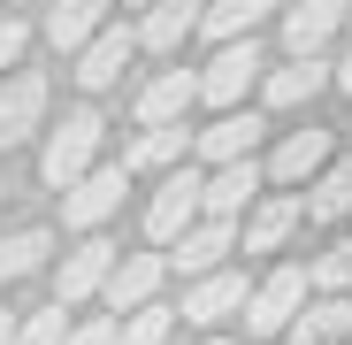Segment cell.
Instances as JSON below:
<instances>
[{"label": "cell", "instance_id": "f1b7e54d", "mask_svg": "<svg viewBox=\"0 0 352 345\" xmlns=\"http://www.w3.org/2000/svg\"><path fill=\"white\" fill-rule=\"evenodd\" d=\"M62 345H115V315H85V322H69Z\"/></svg>", "mask_w": 352, "mask_h": 345}, {"label": "cell", "instance_id": "4316f807", "mask_svg": "<svg viewBox=\"0 0 352 345\" xmlns=\"http://www.w3.org/2000/svg\"><path fill=\"white\" fill-rule=\"evenodd\" d=\"M307 292H352V238H337L307 261Z\"/></svg>", "mask_w": 352, "mask_h": 345}, {"label": "cell", "instance_id": "30bf717a", "mask_svg": "<svg viewBox=\"0 0 352 345\" xmlns=\"http://www.w3.org/2000/svg\"><path fill=\"white\" fill-rule=\"evenodd\" d=\"M253 200H261V161H253V154L214 161L207 177H199V215H230V222H238Z\"/></svg>", "mask_w": 352, "mask_h": 345}, {"label": "cell", "instance_id": "277c9868", "mask_svg": "<svg viewBox=\"0 0 352 345\" xmlns=\"http://www.w3.org/2000/svg\"><path fill=\"white\" fill-rule=\"evenodd\" d=\"M261 70H268V62H261L253 31H245V39H222V54L199 70V100H207V107H238V100L261 85Z\"/></svg>", "mask_w": 352, "mask_h": 345}, {"label": "cell", "instance_id": "52a82bcc", "mask_svg": "<svg viewBox=\"0 0 352 345\" xmlns=\"http://www.w3.org/2000/svg\"><path fill=\"white\" fill-rule=\"evenodd\" d=\"M46 100H54V85H46L38 70H16L8 85H0V154L46 131Z\"/></svg>", "mask_w": 352, "mask_h": 345}, {"label": "cell", "instance_id": "d4e9b609", "mask_svg": "<svg viewBox=\"0 0 352 345\" xmlns=\"http://www.w3.org/2000/svg\"><path fill=\"white\" fill-rule=\"evenodd\" d=\"M268 8L276 0H214V8H199V31L222 46V39H245V31H261L268 23Z\"/></svg>", "mask_w": 352, "mask_h": 345}, {"label": "cell", "instance_id": "8992f818", "mask_svg": "<svg viewBox=\"0 0 352 345\" xmlns=\"http://www.w3.org/2000/svg\"><path fill=\"white\" fill-rule=\"evenodd\" d=\"M123 185H131V169H123V161H107V169L92 161L77 185H62V222H69V230H100L115 207H123Z\"/></svg>", "mask_w": 352, "mask_h": 345}, {"label": "cell", "instance_id": "7a4b0ae2", "mask_svg": "<svg viewBox=\"0 0 352 345\" xmlns=\"http://www.w3.org/2000/svg\"><path fill=\"white\" fill-rule=\"evenodd\" d=\"M299 300H307V269L299 261H283V269H268L261 284H245V337H283V322L299 315Z\"/></svg>", "mask_w": 352, "mask_h": 345}, {"label": "cell", "instance_id": "d6a6232c", "mask_svg": "<svg viewBox=\"0 0 352 345\" xmlns=\"http://www.w3.org/2000/svg\"><path fill=\"white\" fill-rule=\"evenodd\" d=\"M199 345H230V337H199Z\"/></svg>", "mask_w": 352, "mask_h": 345}, {"label": "cell", "instance_id": "5b68a950", "mask_svg": "<svg viewBox=\"0 0 352 345\" xmlns=\"http://www.w3.org/2000/svg\"><path fill=\"white\" fill-rule=\"evenodd\" d=\"M115 253H123V246H107L100 230H77V246L62 253V269H54V300H62V307H85V300H100V284H107Z\"/></svg>", "mask_w": 352, "mask_h": 345}, {"label": "cell", "instance_id": "cb8c5ba5", "mask_svg": "<svg viewBox=\"0 0 352 345\" xmlns=\"http://www.w3.org/2000/svg\"><path fill=\"white\" fill-rule=\"evenodd\" d=\"M54 261V230H8V238H0V284H23V276H38Z\"/></svg>", "mask_w": 352, "mask_h": 345}, {"label": "cell", "instance_id": "484cf974", "mask_svg": "<svg viewBox=\"0 0 352 345\" xmlns=\"http://www.w3.org/2000/svg\"><path fill=\"white\" fill-rule=\"evenodd\" d=\"M176 337V307L146 300V307H123V322H115V345H168Z\"/></svg>", "mask_w": 352, "mask_h": 345}, {"label": "cell", "instance_id": "ba28073f", "mask_svg": "<svg viewBox=\"0 0 352 345\" xmlns=\"http://www.w3.org/2000/svg\"><path fill=\"white\" fill-rule=\"evenodd\" d=\"M192 215H199V169H192V161H184V169L168 161V177H161V185H153V200H146V238H153V246H168Z\"/></svg>", "mask_w": 352, "mask_h": 345}, {"label": "cell", "instance_id": "4fadbf2b", "mask_svg": "<svg viewBox=\"0 0 352 345\" xmlns=\"http://www.w3.org/2000/svg\"><path fill=\"white\" fill-rule=\"evenodd\" d=\"M329 92V62L322 54H291V70H261V100L268 107H314Z\"/></svg>", "mask_w": 352, "mask_h": 345}, {"label": "cell", "instance_id": "3957f363", "mask_svg": "<svg viewBox=\"0 0 352 345\" xmlns=\"http://www.w3.org/2000/svg\"><path fill=\"white\" fill-rule=\"evenodd\" d=\"M230 253H238V222H230V215H192V222L168 238L161 261H168L176 276H207V269H222Z\"/></svg>", "mask_w": 352, "mask_h": 345}, {"label": "cell", "instance_id": "7c38bea8", "mask_svg": "<svg viewBox=\"0 0 352 345\" xmlns=\"http://www.w3.org/2000/svg\"><path fill=\"white\" fill-rule=\"evenodd\" d=\"M238 307H245V276L238 269H207V276H192V292H184L176 315H184L192 330H214V322H230Z\"/></svg>", "mask_w": 352, "mask_h": 345}, {"label": "cell", "instance_id": "e0dca14e", "mask_svg": "<svg viewBox=\"0 0 352 345\" xmlns=\"http://www.w3.org/2000/svg\"><path fill=\"white\" fill-rule=\"evenodd\" d=\"M344 215H352V161H322L299 192V222H344Z\"/></svg>", "mask_w": 352, "mask_h": 345}, {"label": "cell", "instance_id": "9c48e42d", "mask_svg": "<svg viewBox=\"0 0 352 345\" xmlns=\"http://www.w3.org/2000/svg\"><path fill=\"white\" fill-rule=\"evenodd\" d=\"M131 54H138V39H131V23H100L85 46H77V85L85 92H107V85H123V70H131Z\"/></svg>", "mask_w": 352, "mask_h": 345}, {"label": "cell", "instance_id": "6da1fadb", "mask_svg": "<svg viewBox=\"0 0 352 345\" xmlns=\"http://www.w3.org/2000/svg\"><path fill=\"white\" fill-rule=\"evenodd\" d=\"M100 138H107V123H100V107H69L62 123L46 131V146H38V177H46V192H62V185H77L85 169L100 161Z\"/></svg>", "mask_w": 352, "mask_h": 345}, {"label": "cell", "instance_id": "ffe728a7", "mask_svg": "<svg viewBox=\"0 0 352 345\" xmlns=\"http://www.w3.org/2000/svg\"><path fill=\"white\" fill-rule=\"evenodd\" d=\"M107 8H115V0H46V39H54V54H77L100 23H107Z\"/></svg>", "mask_w": 352, "mask_h": 345}, {"label": "cell", "instance_id": "ac0fdd59", "mask_svg": "<svg viewBox=\"0 0 352 345\" xmlns=\"http://www.w3.org/2000/svg\"><path fill=\"white\" fill-rule=\"evenodd\" d=\"M199 8H207V0H146V23H138L131 39L153 46V54H176V46L199 31Z\"/></svg>", "mask_w": 352, "mask_h": 345}, {"label": "cell", "instance_id": "44dd1931", "mask_svg": "<svg viewBox=\"0 0 352 345\" xmlns=\"http://www.w3.org/2000/svg\"><path fill=\"white\" fill-rule=\"evenodd\" d=\"M184 154H192V131H184V115H176V123H146V131L123 146V169L146 177V169H168V161H184Z\"/></svg>", "mask_w": 352, "mask_h": 345}, {"label": "cell", "instance_id": "9a60e30c", "mask_svg": "<svg viewBox=\"0 0 352 345\" xmlns=\"http://www.w3.org/2000/svg\"><path fill=\"white\" fill-rule=\"evenodd\" d=\"M344 8L352 0H299V8H283V46L291 54H322L344 31Z\"/></svg>", "mask_w": 352, "mask_h": 345}, {"label": "cell", "instance_id": "d6986e66", "mask_svg": "<svg viewBox=\"0 0 352 345\" xmlns=\"http://www.w3.org/2000/svg\"><path fill=\"white\" fill-rule=\"evenodd\" d=\"M192 100H199V70H161L153 85H138L131 115H138V123H176Z\"/></svg>", "mask_w": 352, "mask_h": 345}, {"label": "cell", "instance_id": "7402d4cb", "mask_svg": "<svg viewBox=\"0 0 352 345\" xmlns=\"http://www.w3.org/2000/svg\"><path fill=\"white\" fill-rule=\"evenodd\" d=\"M261 131H268L261 115L222 107V123H214V131H192V154H199V161H238V154H253V146H261Z\"/></svg>", "mask_w": 352, "mask_h": 345}, {"label": "cell", "instance_id": "e575fe53", "mask_svg": "<svg viewBox=\"0 0 352 345\" xmlns=\"http://www.w3.org/2000/svg\"><path fill=\"white\" fill-rule=\"evenodd\" d=\"M344 23H352V8H344Z\"/></svg>", "mask_w": 352, "mask_h": 345}, {"label": "cell", "instance_id": "8fae6325", "mask_svg": "<svg viewBox=\"0 0 352 345\" xmlns=\"http://www.w3.org/2000/svg\"><path fill=\"white\" fill-rule=\"evenodd\" d=\"M291 345H344L352 337V292H307L299 315L283 322Z\"/></svg>", "mask_w": 352, "mask_h": 345}, {"label": "cell", "instance_id": "f546056e", "mask_svg": "<svg viewBox=\"0 0 352 345\" xmlns=\"http://www.w3.org/2000/svg\"><path fill=\"white\" fill-rule=\"evenodd\" d=\"M23 46H31V23L0 16V70H16V62H23Z\"/></svg>", "mask_w": 352, "mask_h": 345}, {"label": "cell", "instance_id": "83f0119b", "mask_svg": "<svg viewBox=\"0 0 352 345\" xmlns=\"http://www.w3.org/2000/svg\"><path fill=\"white\" fill-rule=\"evenodd\" d=\"M62 330H69V307L54 300V307H38V315H23L8 345H62Z\"/></svg>", "mask_w": 352, "mask_h": 345}, {"label": "cell", "instance_id": "603a6c76", "mask_svg": "<svg viewBox=\"0 0 352 345\" xmlns=\"http://www.w3.org/2000/svg\"><path fill=\"white\" fill-rule=\"evenodd\" d=\"M322 161H329V131H314V123H307V131H291V138L276 146V161L261 169V177H276V185H307Z\"/></svg>", "mask_w": 352, "mask_h": 345}, {"label": "cell", "instance_id": "5bb4252c", "mask_svg": "<svg viewBox=\"0 0 352 345\" xmlns=\"http://www.w3.org/2000/svg\"><path fill=\"white\" fill-rule=\"evenodd\" d=\"M161 276H168V261H161V253H115V269H107L100 292H107V307H115V315H123V307H146V300L161 292Z\"/></svg>", "mask_w": 352, "mask_h": 345}, {"label": "cell", "instance_id": "836d02e7", "mask_svg": "<svg viewBox=\"0 0 352 345\" xmlns=\"http://www.w3.org/2000/svg\"><path fill=\"white\" fill-rule=\"evenodd\" d=\"M123 8H146V0H123Z\"/></svg>", "mask_w": 352, "mask_h": 345}, {"label": "cell", "instance_id": "1f68e13d", "mask_svg": "<svg viewBox=\"0 0 352 345\" xmlns=\"http://www.w3.org/2000/svg\"><path fill=\"white\" fill-rule=\"evenodd\" d=\"M8 337H16V315H8V307H0V345H8Z\"/></svg>", "mask_w": 352, "mask_h": 345}, {"label": "cell", "instance_id": "4dcf8cb0", "mask_svg": "<svg viewBox=\"0 0 352 345\" xmlns=\"http://www.w3.org/2000/svg\"><path fill=\"white\" fill-rule=\"evenodd\" d=\"M329 85H337V92H352V54H344V62H329Z\"/></svg>", "mask_w": 352, "mask_h": 345}, {"label": "cell", "instance_id": "2e32d148", "mask_svg": "<svg viewBox=\"0 0 352 345\" xmlns=\"http://www.w3.org/2000/svg\"><path fill=\"white\" fill-rule=\"evenodd\" d=\"M291 230H299V192L283 185V192H268V200L245 207V230H238V238H245V253H276Z\"/></svg>", "mask_w": 352, "mask_h": 345}, {"label": "cell", "instance_id": "d590c367", "mask_svg": "<svg viewBox=\"0 0 352 345\" xmlns=\"http://www.w3.org/2000/svg\"><path fill=\"white\" fill-rule=\"evenodd\" d=\"M0 200H8V192H0Z\"/></svg>", "mask_w": 352, "mask_h": 345}]
</instances>
